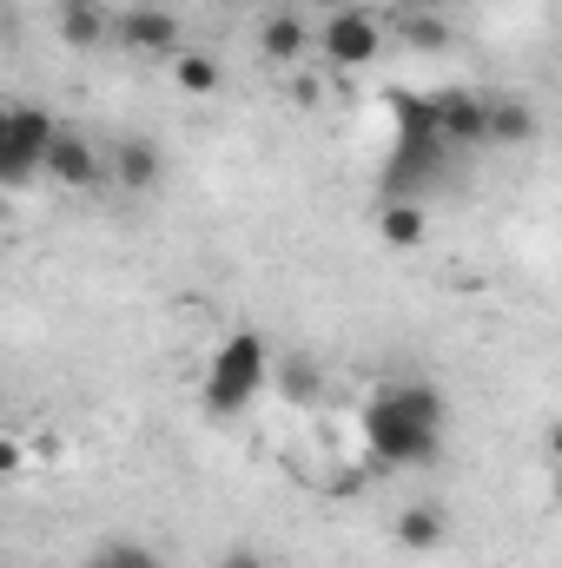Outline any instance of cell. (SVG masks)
<instances>
[{
    "mask_svg": "<svg viewBox=\"0 0 562 568\" xmlns=\"http://www.w3.org/2000/svg\"><path fill=\"white\" fill-rule=\"evenodd\" d=\"M113 33H120V47H133V53H145V60L179 53V20H172L165 7H127Z\"/></svg>",
    "mask_w": 562,
    "mask_h": 568,
    "instance_id": "obj_7",
    "label": "cell"
},
{
    "mask_svg": "<svg viewBox=\"0 0 562 568\" xmlns=\"http://www.w3.org/2000/svg\"><path fill=\"white\" fill-rule=\"evenodd\" d=\"M378 232H384V245H398V252H411V245H423V199H391L384 212H378Z\"/></svg>",
    "mask_w": 562,
    "mask_h": 568,
    "instance_id": "obj_13",
    "label": "cell"
},
{
    "mask_svg": "<svg viewBox=\"0 0 562 568\" xmlns=\"http://www.w3.org/2000/svg\"><path fill=\"white\" fill-rule=\"evenodd\" d=\"M172 80H179L185 93H219V60H205V53H179V60H172Z\"/></svg>",
    "mask_w": 562,
    "mask_h": 568,
    "instance_id": "obj_17",
    "label": "cell"
},
{
    "mask_svg": "<svg viewBox=\"0 0 562 568\" xmlns=\"http://www.w3.org/2000/svg\"><path fill=\"white\" fill-rule=\"evenodd\" d=\"M450 0H404V13H443Z\"/></svg>",
    "mask_w": 562,
    "mask_h": 568,
    "instance_id": "obj_21",
    "label": "cell"
},
{
    "mask_svg": "<svg viewBox=\"0 0 562 568\" xmlns=\"http://www.w3.org/2000/svg\"><path fill=\"white\" fill-rule=\"evenodd\" d=\"M219 568H272V562H265V556H252V549H232Z\"/></svg>",
    "mask_w": 562,
    "mask_h": 568,
    "instance_id": "obj_20",
    "label": "cell"
},
{
    "mask_svg": "<svg viewBox=\"0 0 562 568\" xmlns=\"http://www.w3.org/2000/svg\"><path fill=\"white\" fill-rule=\"evenodd\" d=\"M47 179L67 185V192H93L100 179H113V165H107V152L87 140L80 126H60L53 145H47Z\"/></svg>",
    "mask_w": 562,
    "mask_h": 568,
    "instance_id": "obj_5",
    "label": "cell"
},
{
    "mask_svg": "<svg viewBox=\"0 0 562 568\" xmlns=\"http://www.w3.org/2000/svg\"><path fill=\"white\" fill-rule=\"evenodd\" d=\"M556 503H562V469H556Z\"/></svg>",
    "mask_w": 562,
    "mask_h": 568,
    "instance_id": "obj_24",
    "label": "cell"
},
{
    "mask_svg": "<svg viewBox=\"0 0 562 568\" xmlns=\"http://www.w3.org/2000/svg\"><path fill=\"white\" fill-rule=\"evenodd\" d=\"M443 106V145H490V106L483 93H436Z\"/></svg>",
    "mask_w": 562,
    "mask_h": 568,
    "instance_id": "obj_8",
    "label": "cell"
},
{
    "mask_svg": "<svg viewBox=\"0 0 562 568\" xmlns=\"http://www.w3.org/2000/svg\"><path fill=\"white\" fill-rule=\"evenodd\" d=\"M318 7H324V13H344V7H351V0H318Z\"/></svg>",
    "mask_w": 562,
    "mask_h": 568,
    "instance_id": "obj_23",
    "label": "cell"
},
{
    "mask_svg": "<svg viewBox=\"0 0 562 568\" xmlns=\"http://www.w3.org/2000/svg\"><path fill=\"white\" fill-rule=\"evenodd\" d=\"M113 27H120V13H107L100 0H53V33H60L73 53H93Z\"/></svg>",
    "mask_w": 562,
    "mask_h": 568,
    "instance_id": "obj_6",
    "label": "cell"
},
{
    "mask_svg": "<svg viewBox=\"0 0 562 568\" xmlns=\"http://www.w3.org/2000/svg\"><path fill=\"white\" fill-rule=\"evenodd\" d=\"M53 133H60L53 113H40V106H7V120H0V179H7V185H27L33 172H47Z\"/></svg>",
    "mask_w": 562,
    "mask_h": 568,
    "instance_id": "obj_3",
    "label": "cell"
},
{
    "mask_svg": "<svg viewBox=\"0 0 562 568\" xmlns=\"http://www.w3.org/2000/svg\"><path fill=\"white\" fill-rule=\"evenodd\" d=\"M304 40H311V33H304V20H298V13H272V20L259 27V53H265V60H279V67H291V60L304 53Z\"/></svg>",
    "mask_w": 562,
    "mask_h": 568,
    "instance_id": "obj_14",
    "label": "cell"
},
{
    "mask_svg": "<svg viewBox=\"0 0 562 568\" xmlns=\"http://www.w3.org/2000/svg\"><path fill=\"white\" fill-rule=\"evenodd\" d=\"M318 53H324L331 67H371V60L384 53V27H378V13H371V7L324 13V27H318Z\"/></svg>",
    "mask_w": 562,
    "mask_h": 568,
    "instance_id": "obj_4",
    "label": "cell"
},
{
    "mask_svg": "<svg viewBox=\"0 0 562 568\" xmlns=\"http://www.w3.org/2000/svg\"><path fill=\"white\" fill-rule=\"evenodd\" d=\"M398 33H404L411 53H443V47H450V20H443V13H404Z\"/></svg>",
    "mask_w": 562,
    "mask_h": 568,
    "instance_id": "obj_16",
    "label": "cell"
},
{
    "mask_svg": "<svg viewBox=\"0 0 562 568\" xmlns=\"http://www.w3.org/2000/svg\"><path fill=\"white\" fill-rule=\"evenodd\" d=\"M272 390H279L284 404H311L318 390H324V364L311 357V351H291L272 364Z\"/></svg>",
    "mask_w": 562,
    "mask_h": 568,
    "instance_id": "obj_11",
    "label": "cell"
},
{
    "mask_svg": "<svg viewBox=\"0 0 562 568\" xmlns=\"http://www.w3.org/2000/svg\"><path fill=\"white\" fill-rule=\"evenodd\" d=\"M107 165H113V185H127V192H152V185H159V172H165L159 145L140 140V133H133V140H113Z\"/></svg>",
    "mask_w": 562,
    "mask_h": 568,
    "instance_id": "obj_9",
    "label": "cell"
},
{
    "mask_svg": "<svg viewBox=\"0 0 562 568\" xmlns=\"http://www.w3.org/2000/svg\"><path fill=\"white\" fill-rule=\"evenodd\" d=\"M272 384V351L259 331H232L219 351H212V371H205V417H239L259 390Z\"/></svg>",
    "mask_w": 562,
    "mask_h": 568,
    "instance_id": "obj_2",
    "label": "cell"
},
{
    "mask_svg": "<svg viewBox=\"0 0 562 568\" xmlns=\"http://www.w3.org/2000/svg\"><path fill=\"white\" fill-rule=\"evenodd\" d=\"M536 140V113L523 100H496L490 106V145H530Z\"/></svg>",
    "mask_w": 562,
    "mask_h": 568,
    "instance_id": "obj_15",
    "label": "cell"
},
{
    "mask_svg": "<svg viewBox=\"0 0 562 568\" xmlns=\"http://www.w3.org/2000/svg\"><path fill=\"white\" fill-rule=\"evenodd\" d=\"M364 443L384 469H418L443 443V390L436 384H391L364 404Z\"/></svg>",
    "mask_w": 562,
    "mask_h": 568,
    "instance_id": "obj_1",
    "label": "cell"
},
{
    "mask_svg": "<svg viewBox=\"0 0 562 568\" xmlns=\"http://www.w3.org/2000/svg\"><path fill=\"white\" fill-rule=\"evenodd\" d=\"M550 456H556V469H562V417L550 424Z\"/></svg>",
    "mask_w": 562,
    "mask_h": 568,
    "instance_id": "obj_22",
    "label": "cell"
},
{
    "mask_svg": "<svg viewBox=\"0 0 562 568\" xmlns=\"http://www.w3.org/2000/svg\"><path fill=\"white\" fill-rule=\"evenodd\" d=\"M93 568H165L145 542H100V556H93Z\"/></svg>",
    "mask_w": 562,
    "mask_h": 568,
    "instance_id": "obj_18",
    "label": "cell"
},
{
    "mask_svg": "<svg viewBox=\"0 0 562 568\" xmlns=\"http://www.w3.org/2000/svg\"><path fill=\"white\" fill-rule=\"evenodd\" d=\"M398 113V145H443V106L418 100V93H391Z\"/></svg>",
    "mask_w": 562,
    "mask_h": 568,
    "instance_id": "obj_10",
    "label": "cell"
},
{
    "mask_svg": "<svg viewBox=\"0 0 562 568\" xmlns=\"http://www.w3.org/2000/svg\"><path fill=\"white\" fill-rule=\"evenodd\" d=\"M443 536H450V523H443V509H430V503H411V509L398 516V549H411V556L443 549Z\"/></svg>",
    "mask_w": 562,
    "mask_h": 568,
    "instance_id": "obj_12",
    "label": "cell"
},
{
    "mask_svg": "<svg viewBox=\"0 0 562 568\" xmlns=\"http://www.w3.org/2000/svg\"><path fill=\"white\" fill-rule=\"evenodd\" d=\"M20 463H27V449H20V443H7V449H0V476H20Z\"/></svg>",
    "mask_w": 562,
    "mask_h": 568,
    "instance_id": "obj_19",
    "label": "cell"
},
{
    "mask_svg": "<svg viewBox=\"0 0 562 568\" xmlns=\"http://www.w3.org/2000/svg\"><path fill=\"white\" fill-rule=\"evenodd\" d=\"M87 568H93V562H87Z\"/></svg>",
    "mask_w": 562,
    "mask_h": 568,
    "instance_id": "obj_25",
    "label": "cell"
}]
</instances>
